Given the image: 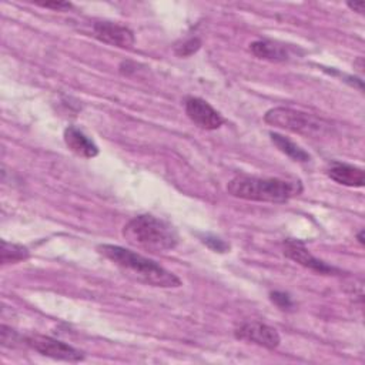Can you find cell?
<instances>
[{"label": "cell", "instance_id": "cell-1", "mask_svg": "<svg viewBox=\"0 0 365 365\" xmlns=\"http://www.w3.org/2000/svg\"><path fill=\"white\" fill-rule=\"evenodd\" d=\"M97 250L101 255L114 262L135 281L161 288H177L181 285V281L177 275H174L155 261L148 259L134 251L113 244L98 245Z\"/></svg>", "mask_w": 365, "mask_h": 365}, {"label": "cell", "instance_id": "cell-2", "mask_svg": "<svg viewBox=\"0 0 365 365\" xmlns=\"http://www.w3.org/2000/svg\"><path fill=\"white\" fill-rule=\"evenodd\" d=\"M227 191L241 200L259 202H287L302 191L299 181L281 178H261L251 175H237L228 185Z\"/></svg>", "mask_w": 365, "mask_h": 365}, {"label": "cell", "instance_id": "cell-3", "mask_svg": "<svg viewBox=\"0 0 365 365\" xmlns=\"http://www.w3.org/2000/svg\"><path fill=\"white\" fill-rule=\"evenodd\" d=\"M123 235L131 245L150 252H164L178 244L175 230L164 220L150 214L131 218L124 225Z\"/></svg>", "mask_w": 365, "mask_h": 365}, {"label": "cell", "instance_id": "cell-4", "mask_svg": "<svg viewBox=\"0 0 365 365\" xmlns=\"http://www.w3.org/2000/svg\"><path fill=\"white\" fill-rule=\"evenodd\" d=\"M264 121L301 135H322L331 128V124L324 118L289 107H274L268 110Z\"/></svg>", "mask_w": 365, "mask_h": 365}, {"label": "cell", "instance_id": "cell-5", "mask_svg": "<svg viewBox=\"0 0 365 365\" xmlns=\"http://www.w3.org/2000/svg\"><path fill=\"white\" fill-rule=\"evenodd\" d=\"M26 344L34 349L36 352L44 355V356H50L53 359H60V361H67V362H78L84 359V354L78 349H76L74 346L54 339L51 336H46V335H29L24 338Z\"/></svg>", "mask_w": 365, "mask_h": 365}, {"label": "cell", "instance_id": "cell-6", "mask_svg": "<svg viewBox=\"0 0 365 365\" xmlns=\"http://www.w3.org/2000/svg\"><path fill=\"white\" fill-rule=\"evenodd\" d=\"M234 334L237 339L252 342L267 349H274L281 342L279 334L275 328L258 321H250V322L241 324Z\"/></svg>", "mask_w": 365, "mask_h": 365}, {"label": "cell", "instance_id": "cell-7", "mask_svg": "<svg viewBox=\"0 0 365 365\" xmlns=\"http://www.w3.org/2000/svg\"><path fill=\"white\" fill-rule=\"evenodd\" d=\"M284 255L288 257L289 259L295 261L297 264L318 272V274H324V275H332V274H339L341 271L332 265H328L327 262L315 258L308 250L307 247L297 241V240H287L284 242Z\"/></svg>", "mask_w": 365, "mask_h": 365}, {"label": "cell", "instance_id": "cell-8", "mask_svg": "<svg viewBox=\"0 0 365 365\" xmlns=\"http://www.w3.org/2000/svg\"><path fill=\"white\" fill-rule=\"evenodd\" d=\"M184 107L188 118L204 130H217L224 123L221 114L202 98L188 97L184 103Z\"/></svg>", "mask_w": 365, "mask_h": 365}, {"label": "cell", "instance_id": "cell-9", "mask_svg": "<svg viewBox=\"0 0 365 365\" xmlns=\"http://www.w3.org/2000/svg\"><path fill=\"white\" fill-rule=\"evenodd\" d=\"M93 33L100 41L120 48H130L135 41L134 33L118 23L97 21L93 24Z\"/></svg>", "mask_w": 365, "mask_h": 365}, {"label": "cell", "instance_id": "cell-10", "mask_svg": "<svg viewBox=\"0 0 365 365\" xmlns=\"http://www.w3.org/2000/svg\"><path fill=\"white\" fill-rule=\"evenodd\" d=\"M64 143L68 150L78 157L93 158L98 154V147L96 143L74 125H70L64 130Z\"/></svg>", "mask_w": 365, "mask_h": 365}, {"label": "cell", "instance_id": "cell-11", "mask_svg": "<svg viewBox=\"0 0 365 365\" xmlns=\"http://www.w3.org/2000/svg\"><path fill=\"white\" fill-rule=\"evenodd\" d=\"M327 174L331 180H334L335 182L341 184V185H346V187H364L365 184V174L364 170L351 164H345V163H332L328 170Z\"/></svg>", "mask_w": 365, "mask_h": 365}, {"label": "cell", "instance_id": "cell-12", "mask_svg": "<svg viewBox=\"0 0 365 365\" xmlns=\"http://www.w3.org/2000/svg\"><path fill=\"white\" fill-rule=\"evenodd\" d=\"M250 51L262 60L285 61L289 58V48L272 40H257L250 44Z\"/></svg>", "mask_w": 365, "mask_h": 365}, {"label": "cell", "instance_id": "cell-13", "mask_svg": "<svg viewBox=\"0 0 365 365\" xmlns=\"http://www.w3.org/2000/svg\"><path fill=\"white\" fill-rule=\"evenodd\" d=\"M269 137H271V141L274 143V145L281 153H284L285 155L292 158L294 161H299V163L309 161V154L305 150H302L298 144H295L294 141L287 138L285 135H281L278 133H269Z\"/></svg>", "mask_w": 365, "mask_h": 365}, {"label": "cell", "instance_id": "cell-14", "mask_svg": "<svg viewBox=\"0 0 365 365\" xmlns=\"http://www.w3.org/2000/svg\"><path fill=\"white\" fill-rule=\"evenodd\" d=\"M29 258V250L23 245L1 241V250H0V261L3 265L6 264H17Z\"/></svg>", "mask_w": 365, "mask_h": 365}, {"label": "cell", "instance_id": "cell-15", "mask_svg": "<svg viewBox=\"0 0 365 365\" xmlns=\"http://www.w3.org/2000/svg\"><path fill=\"white\" fill-rule=\"evenodd\" d=\"M200 47H201V40L197 37H191L182 41L181 44L175 46L174 51L178 57H188V56H192L195 51H198Z\"/></svg>", "mask_w": 365, "mask_h": 365}, {"label": "cell", "instance_id": "cell-16", "mask_svg": "<svg viewBox=\"0 0 365 365\" xmlns=\"http://www.w3.org/2000/svg\"><path fill=\"white\" fill-rule=\"evenodd\" d=\"M269 298L271 301L282 311H289L294 308V302L291 299V297L285 292H281V291H274L269 294Z\"/></svg>", "mask_w": 365, "mask_h": 365}, {"label": "cell", "instance_id": "cell-17", "mask_svg": "<svg viewBox=\"0 0 365 365\" xmlns=\"http://www.w3.org/2000/svg\"><path fill=\"white\" fill-rule=\"evenodd\" d=\"M208 248H211L215 252H227L230 250V244H227L225 241H222L221 238L215 237V235H208L205 234L201 240Z\"/></svg>", "mask_w": 365, "mask_h": 365}, {"label": "cell", "instance_id": "cell-18", "mask_svg": "<svg viewBox=\"0 0 365 365\" xmlns=\"http://www.w3.org/2000/svg\"><path fill=\"white\" fill-rule=\"evenodd\" d=\"M16 341H17V334L11 328H9L6 325H1V338H0L1 345L11 348Z\"/></svg>", "mask_w": 365, "mask_h": 365}, {"label": "cell", "instance_id": "cell-19", "mask_svg": "<svg viewBox=\"0 0 365 365\" xmlns=\"http://www.w3.org/2000/svg\"><path fill=\"white\" fill-rule=\"evenodd\" d=\"M40 6L43 7H47V9H56V10H66V9H70L71 4L67 3V1H58V3H41Z\"/></svg>", "mask_w": 365, "mask_h": 365}, {"label": "cell", "instance_id": "cell-20", "mask_svg": "<svg viewBox=\"0 0 365 365\" xmlns=\"http://www.w3.org/2000/svg\"><path fill=\"white\" fill-rule=\"evenodd\" d=\"M348 7L352 9L354 11H358V13H362L364 11V7H365V3L364 1H349L348 3Z\"/></svg>", "mask_w": 365, "mask_h": 365}, {"label": "cell", "instance_id": "cell-21", "mask_svg": "<svg viewBox=\"0 0 365 365\" xmlns=\"http://www.w3.org/2000/svg\"><path fill=\"white\" fill-rule=\"evenodd\" d=\"M358 241H359V244H364V230L359 231V234H358Z\"/></svg>", "mask_w": 365, "mask_h": 365}]
</instances>
